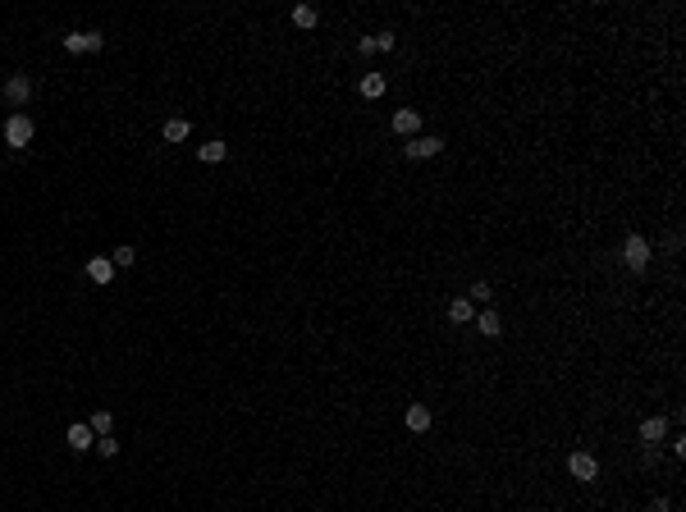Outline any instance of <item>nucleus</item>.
<instances>
[{
	"label": "nucleus",
	"instance_id": "1",
	"mask_svg": "<svg viewBox=\"0 0 686 512\" xmlns=\"http://www.w3.org/2000/svg\"><path fill=\"white\" fill-rule=\"evenodd\" d=\"M33 138H37V124L28 119V115H10V119H5V147L23 151V147H33Z\"/></svg>",
	"mask_w": 686,
	"mask_h": 512
},
{
	"label": "nucleus",
	"instance_id": "2",
	"mask_svg": "<svg viewBox=\"0 0 686 512\" xmlns=\"http://www.w3.org/2000/svg\"><path fill=\"white\" fill-rule=\"evenodd\" d=\"M650 242L641 238V233H632V238L622 242V261H627V270H645V265H650Z\"/></svg>",
	"mask_w": 686,
	"mask_h": 512
},
{
	"label": "nucleus",
	"instance_id": "3",
	"mask_svg": "<svg viewBox=\"0 0 686 512\" xmlns=\"http://www.w3.org/2000/svg\"><path fill=\"white\" fill-rule=\"evenodd\" d=\"M412 160H430V156H439L444 151V142L435 138V133H416V138H407V147H403Z\"/></svg>",
	"mask_w": 686,
	"mask_h": 512
},
{
	"label": "nucleus",
	"instance_id": "4",
	"mask_svg": "<svg viewBox=\"0 0 686 512\" xmlns=\"http://www.w3.org/2000/svg\"><path fill=\"white\" fill-rule=\"evenodd\" d=\"M33 78H28V74H14L10 78V83H5V101H10V106L14 110H23V106H28V101H33Z\"/></svg>",
	"mask_w": 686,
	"mask_h": 512
},
{
	"label": "nucleus",
	"instance_id": "5",
	"mask_svg": "<svg viewBox=\"0 0 686 512\" xmlns=\"http://www.w3.org/2000/svg\"><path fill=\"white\" fill-rule=\"evenodd\" d=\"M567 471H572V476L577 480H595L599 476V462H595V453H586V448H577V453H572V458H567Z\"/></svg>",
	"mask_w": 686,
	"mask_h": 512
},
{
	"label": "nucleus",
	"instance_id": "6",
	"mask_svg": "<svg viewBox=\"0 0 686 512\" xmlns=\"http://www.w3.org/2000/svg\"><path fill=\"white\" fill-rule=\"evenodd\" d=\"M101 46H106V33H97V28H92V33H69V37H65V51H69V55L101 51Z\"/></svg>",
	"mask_w": 686,
	"mask_h": 512
},
{
	"label": "nucleus",
	"instance_id": "7",
	"mask_svg": "<svg viewBox=\"0 0 686 512\" xmlns=\"http://www.w3.org/2000/svg\"><path fill=\"white\" fill-rule=\"evenodd\" d=\"M430 421H435V416H430V407H425V403H412V407L403 412V425L412 430V435H425V430H430Z\"/></svg>",
	"mask_w": 686,
	"mask_h": 512
},
{
	"label": "nucleus",
	"instance_id": "8",
	"mask_svg": "<svg viewBox=\"0 0 686 512\" xmlns=\"http://www.w3.org/2000/svg\"><path fill=\"white\" fill-rule=\"evenodd\" d=\"M393 133H398V138H416V133H421V115H416V110H393Z\"/></svg>",
	"mask_w": 686,
	"mask_h": 512
},
{
	"label": "nucleus",
	"instance_id": "9",
	"mask_svg": "<svg viewBox=\"0 0 686 512\" xmlns=\"http://www.w3.org/2000/svg\"><path fill=\"white\" fill-rule=\"evenodd\" d=\"M664 435H668V421H664V416H645V421H641V444L645 448H654Z\"/></svg>",
	"mask_w": 686,
	"mask_h": 512
},
{
	"label": "nucleus",
	"instance_id": "10",
	"mask_svg": "<svg viewBox=\"0 0 686 512\" xmlns=\"http://www.w3.org/2000/svg\"><path fill=\"white\" fill-rule=\"evenodd\" d=\"M448 320H453V325L476 320V302H471V297H453V302H448Z\"/></svg>",
	"mask_w": 686,
	"mask_h": 512
},
{
	"label": "nucleus",
	"instance_id": "11",
	"mask_svg": "<svg viewBox=\"0 0 686 512\" xmlns=\"http://www.w3.org/2000/svg\"><path fill=\"white\" fill-rule=\"evenodd\" d=\"M88 279L92 283H110L115 279V261H110V256H92L88 261Z\"/></svg>",
	"mask_w": 686,
	"mask_h": 512
},
{
	"label": "nucleus",
	"instance_id": "12",
	"mask_svg": "<svg viewBox=\"0 0 686 512\" xmlns=\"http://www.w3.org/2000/svg\"><path fill=\"white\" fill-rule=\"evenodd\" d=\"M69 448H74V453H83V448H92L97 444V435H92V425H69Z\"/></svg>",
	"mask_w": 686,
	"mask_h": 512
},
{
	"label": "nucleus",
	"instance_id": "13",
	"mask_svg": "<svg viewBox=\"0 0 686 512\" xmlns=\"http://www.w3.org/2000/svg\"><path fill=\"white\" fill-rule=\"evenodd\" d=\"M357 92H361L366 101H380V97H384V74H361Z\"/></svg>",
	"mask_w": 686,
	"mask_h": 512
},
{
	"label": "nucleus",
	"instance_id": "14",
	"mask_svg": "<svg viewBox=\"0 0 686 512\" xmlns=\"http://www.w3.org/2000/svg\"><path fill=\"white\" fill-rule=\"evenodd\" d=\"M476 329H480L485 338H499V334H503V320H499V311H480V316H476Z\"/></svg>",
	"mask_w": 686,
	"mask_h": 512
},
{
	"label": "nucleus",
	"instance_id": "15",
	"mask_svg": "<svg viewBox=\"0 0 686 512\" xmlns=\"http://www.w3.org/2000/svg\"><path fill=\"white\" fill-rule=\"evenodd\" d=\"M316 23H320L316 5H293V28H316Z\"/></svg>",
	"mask_w": 686,
	"mask_h": 512
},
{
	"label": "nucleus",
	"instance_id": "16",
	"mask_svg": "<svg viewBox=\"0 0 686 512\" xmlns=\"http://www.w3.org/2000/svg\"><path fill=\"white\" fill-rule=\"evenodd\" d=\"M197 156H202V160H206V165H220V160H224V156H229V147H224V142H206V147H197Z\"/></svg>",
	"mask_w": 686,
	"mask_h": 512
},
{
	"label": "nucleus",
	"instance_id": "17",
	"mask_svg": "<svg viewBox=\"0 0 686 512\" xmlns=\"http://www.w3.org/2000/svg\"><path fill=\"white\" fill-rule=\"evenodd\" d=\"M88 425H92V435H97V439H101V435H110V430H115V416H110V412H106V407H97V412H92V421H88Z\"/></svg>",
	"mask_w": 686,
	"mask_h": 512
},
{
	"label": "nucleus",
	"instance_id": "18",
	"mask_svg": "<svg viewBox=\"0 0 686 512\" xmlns=\"http://www.w3.org/2000/svg\"><path fill=\"white\" fill-rule=\"evenodd\" d=\"M188 133H193L188 119H165V142H188Z\"/></svg>",
	"mask_w": 686,
	"mask_h": 512
},
{
	"label": "nucleus",
	"instance_id": "19",
	"mask_svg": "<svg viewBox=\"0 0 686 512\" xmlns=\"http://www.w3.org/2000/svg\"><path fill=\"white\" fill-rule=\"evenodd\" d=\"M110 261H115V270H129V265H138V251H133V247H115Z\"/></svg>",
	"mask_w": 686,
	"mask_h": 512
},
{
	"label": "nucleus",
	"instance_id": "20",
	"mask_svg": "<svg viewBox=\"0 0 686 512\" xmlns=\"http://www.w3.org/2000/svg\"><path fill=\"white\" fill-rule=\"evenodd\" d=\"M97 453H101V458H115V453H120V439H115V435H101L97 439Z\"/></svg>",
	"mask_w": 686,
	"mask_h": 512
},
{
	"label": "nucleus",
	"instance_id": "21",
	"mask_svg": "<svg viewBox=\"0 0 686 512\" xmlns=\"http://www.w3.org/2000/svg\"><path fill=\"white\" fill-rule=\"evenodd\" d=\"M490 297H494V288H490L485 279H476V283H471V302H490Z\"/></svg>",
	"mask_w": 686,
	"mask_h": 512
},
{
	"label": "nucleus",
	"instance_id": "22",
	"mask_svg": "<svg viewBox=\"0 0 686 512\" xmlns=\"http://www.w3.org/2000/svg\"><path fill=\"white\" fill-rule=\"evenodd\" d=\"M393 42H398L393 33H380V37H375V51H393Z\"/></svg>",
	"mask_w": 686,
	"mask_h": 512
}]
</instances>
